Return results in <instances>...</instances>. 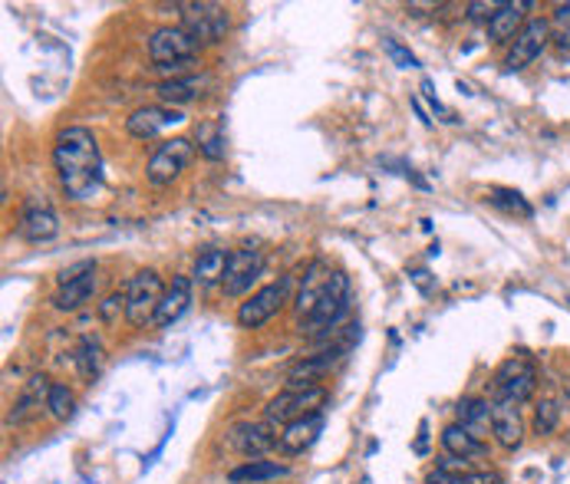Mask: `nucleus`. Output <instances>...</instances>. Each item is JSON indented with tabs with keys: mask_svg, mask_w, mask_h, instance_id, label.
<instances>
[{
	"mask_svg": "<svg viewBox=\"0 0 570 484\" xmlns=\"http://www.w3.org/2000/svg\"><path fill=\"white\" fill-rule=\"evenodd\" d=\"M53 165L59 188L69 201L83 205L99 198L102 191V155L92 129L86 125H66L53 139Z\"/></svg>",
	"mask_w": 570,
	"mask_h": 484,
	"instance_id": "nucleus-1",
	"label": "nucleus"
},
{
	"mask_svg": "<svg viewBox=\"0 0 570 484\" xmlns=\"http://www.w3.org/2000/svg\"><path fill=\"white\" fill-rule=\"evenodd\" d=\"M350 297H353L350 277L343 271H333L330 274V284H327V290L320 297V304L314 307V314L307 320H300V333L320 337L327 330H337L343 323V317L350 314Z\"/></svg>",
	"mask_w": 570,
	"mask_h": 484,
	"instance_id": "nucleus-2",
	"label": "nucleus"
},
{
	"mask_svg": "<svg viewBox=\"0 0 570 484\" xmlns=\"http://www.w3.org/2000/svg\"><path fill=\"white\" fill-rule=\"evenodd\" d=\"M165 284L158 277V271H139L135 277H129L125 284V323L142 330V327H152L155 314H158V304L165 297Z\"/></svg>",
	"mask_w": 570,
	"mask_h": 484,
	"instance_id": "nucleus-3",
	"label": "nucleus"
},
{
	"mask_svg": "<svg viewBox=\"0 0 570 484\" xmlns=\"http://www.w3.org/2000/svg\"><path fill=\"white\" fill-rule=\"evenodd\" d=\"M330 399V393L324 386H287L284 393H277L267 406H264V422L271 426H291L304 416L324 413V403Z\"/></svg>",
	"mask_w": 570,
	"mask_h": 484,
	"instance_id": "nucleus-4",
	"label": "nucleus"
},
{
	"mask_svg": "<svg viewBox=\"0 0 570 484\" xmlns=\"http://www.w3.org/2000/svg\"><path fill=\"white\" fill-rule=\"evenodd\" d=\"M191 158H195L191 139H185V135L165 139L162 145L152 148V155H149V162H145V178H149V185H155V188L172 185V182L191 165Z\"/></svg>",
	"mask_w": 570,
	"mask_h": 484,
	"instance_id": "nucleus-5",
	"label": "nucleus"
},
{
	"mask_svg": "<svg viewBox=\"0 0 570 484\" xmlns=\"http://www.w3.org/2000/svg\"><path fill=\"white\" fill-rule=\"evenodd\" d=\"M291 287H294V277H281V280H274V284L257 287V290L238 307V327H244V330H261L264 323H271V320L284 310V304H287V297H291Z\"/></svg>",
	"mask_w": 570,
	"mask_h": 484,
	"instance_id": "nucleus-6",
	"label": "nucleus"
},
{
	"mask_svg": "<svg viewBox=\"0 0 570 484\" xmlns=\"http://www.w3.org/2000/svg\"><path fill=\"white\" fill-rule=\"evenodd\" d=\"M182 10V30L198 43V46H211L218 43L228 26H231V16L221 3H178Z\"/></svg>",
	"mask_w": 570,
	"mask_h": 484,
	"instance_id": "nucleus-7",
	"label": "nucleus"
},
{
	"mask_svg": "<svg viewBox=\"0 0 570 484\" xmlns=\"http://www.w3.org/2000/svg\"><path fill=\"white\" fill-rule=\"evenodd\" d=\"M492 389H495V399H508V403H518L525 406L535 389H538V370L535 363L522 360V356H512L498 366L495 380H492Z\"/></svg>",
	"mask_w": 570,
	"mask_h": 484,
	"instance_id": "nucleus-8",
	"label": "nucleus"
},
{
	"mask_svg": "<svg viewBox=\"0 0 570 484\" xmlns=\"http://www.w3.org/2000/svg\"><path fill=\"white\" fill-rule=\"evenodd\" d=\"M264 274V254L254 248H238L228 254V267H224V280L221 290L224 297H251V287L257 284V277Z\"/></svg>",
	"mask_w": 570,
	"mask_h": 484,
	"instance_id": "nucleus-9",
	"label": "nucleus"
},
{
	"mask_svg": "<svg viewBox=\"0 0 570 484\" xmlns=\"http://www.w3.org/2000/svg\"><path fill=\"white\" fill-rule=\"evenodd\" d=\"M548 40H551V20H545V16L528 20V26H525V30L512 40V46H508L505 69H508V73H518V69L531 66V63L545 53Z\"/></svg>",
	"mask_w": 570,
	"mask_h": 484,
	"instance_id": "nucleus-10",
	"label": "nucleus"
},
{
	"mask_svg": "<svg viewBox=\"0 0 570 484\" xmlns=\"http://www.w3.org/2000/svg\"><path fill=\"white\" fill-rule=\"evenodd\" d=\"M145 50H149V59H152L155 66H165V63L198 59V50H201V46H198L182 26H158V30L149 36Z\"/></svg>",
	"mask_w": 570,
	"mask_h": 484,
	"instance_id": "nucleus-11",
	"label": "nucleus"
},
{
	"mask_svg": "<svg viewBox=\"0 0 570 484\" xmlns=\"http://www.w3.org/2000/svg\"><path fill=\"white\" fill-rule=\"evenodd\" d=\"M17 234L30 244H46L59 234V218L53 211V205L46 198H26L20 208V221H17Z\"/></svg>",
	"mask_w": 570,
	"mask_h": 484,
	"instance_id": "nucleus-12",
	"label": "nucleus"
},
{
	"mask_svg": "<svg viewBox=\"0 0 570 484\" xmlns=\"http://www.w3.org/2000/svg\"><path fill=\"white\" fill-rule=\"evenodd\" d=\"M277 439H281L277 426H271V422H241L228 432V446L248 462L264 459L277 446Z\"/></svg>",
	"mask_w": 570,
	"mask_h": 484,
	"instance_id": "nucleus-13",
	"label": "nucleus"
},
{
	"mask_svg": "<svg viewBox=\"0 0 570 484\" xmlns=\"http://www.w3.org/2000/svg\"><path fill=\"white\" fill-rule=\"evenodd\" d=\"M350 353V343H333L327 350H320L317 356H304L287 370V383L291 386H320V380L343 363V356Z\"/></svg>",
	"mask_w": 570,
	"mask_h": 484,
	"instance_id": "nucleus-14",
	"label": "nucleus"
},
{
	"mask_svg": "<svg viewBox=\"0 0 570 484\" xmlns=\"http://www.w3.org/2000/svg\"><path fill=\"white\" fill-rule=\"evenodd\" d=\"M178 122H185V116L178 112V109H172V106H139L135 112H129V119H125V132L132 135V139H155L158 132H165V129H172V125H178Z\"/></svg>",
	"mask_w": 570,
	"mask_h": 484,
	"instance_id": "nucleus-15",
	"label": "nucleus"
},
{
	"mask_svg": "<svg viewBox=\"0 0 570 484\" xmlns=\"http://www.w3.org/2000/svg\"><path fill=\"white\" fill-rule=\"evenodd\" d=\"M492 436L505 452L522 449L525 442V419H522V406L508 403V399H492Z\"/></svg>",
	"mask_w": 570,
	"mask_h": 484,
	"instance_id": "nucleus-16",
	"label": "nucleus"
},
{
	"mask_svg": "<svg viewBox=\"0 0 570 484\" xmlns=\"http://www.w3.org/2000/svg\"><path fill=\"white\" fill-rule=\"evenodd\" d=\"M528 10H531L528 0L502 3L498 13L485 23V26H489V40H492V43H512V40L528 26Z\"/></svg>",
	"mask_w": 570,
	"mask_h": 484,
	"instance_id": "nucleus-17",
	"label": "nucleus"
},
{
	"mask_svg": "<svg viewBox=\"0 0 570 484\" xmlns=\"http://www.w3.org/2000/svg\"><path fill=\"white\" fill-rule=\"evenodd\" d=\"M191 277H172V287L165 290L162 304H158V314L152 320L155 330H168L172 323H178L185 317V310L191 307Z\"/></svg>",
	"mask_w": 570,
	"mask_h": 484,
	"instance_id": "nucleus-18",
	"label": "nucleus"
},
{
	"mask_svg": "<svg viewBox=\"0 0 570 484\" xmlns=\"http://www.w3.org/2000/svg\"><path fill=\"white\" fill-rule=\"evenodd\" d=\"M320 432H324V413L304 416V419L284 426V432H281V439H277V449H281L284 455H304V452L317 442Z\"/></svg>",
	"mask_w": 570,
	"mask_h": 484,
	"instance_id": "nucleus-19",
	"label": "nucleus"
},
{
	"mask_svg": "<svg viewBox=\"0 0 570 484\" xmlns=\"http://www.w3.org/2000/svg\"><path fill=\"white\" fill-rule=\"evenodd\" d=\"M330 267H327V261H314L307 271H304V284H300V290H297V300H294V310H297V317L300 320H307L310 314H314V307L320 304V297H324V290H327V284H330Z\"/></svg>",
	"mask_w": 570,
	"mask_h": 484,
	"instance_id": "nucleus-20",
	"label": "nucleus"
},
{
	"mask_svg": "<svg viewBox=\"0 0 570 484\" xmlns=\"http://www.w3.org/2000/svg\"><path fill=\"white\" fill-rule=\"evenodd\" d=\"M211 82V76L208 73H188V76H178V79H165V82H158L155 86V92H158V99H162V106H185V102H191V99H198L201 92H205V86Z\"/></svg>",
	"mask_w": 570,
	"mask_h": 484,
	"instance_id": "nucleus-21",
	"label": "nucleus"
},
{
	"mask_svg": "<svg viewBox=\"0 0 570 484\" xmlns=\"http://www.w3.org/2000/svg\"><path fill=\"white\" fill-rule=\"evenodd\" d=\"M442 449H446V455H452V459H459V462H465V465L489 455V442L475 439V436L465 432L459 422H452V426L442 429Z\"/></svg>",
	"mask_w": 570,
	"mask_h": 484,
	"instance_id": "nucleus-22",
	"label": "nucleus"
},
{
	"mask_svg": "<svg viewBox=\"0 0 570 484\" xmlns=\"http://www.w3.org/2000/svg\"><path fill=\"white\" fill-rule=\"evenodd\" d=\"M456 422L465 429V432H472L475 439H482V442H489V436H492V403L489 399H462L459 403V409H456Z\"/></svg>",
	"mask_w": 570,
	"mask_h": 484,
	"instance_id": "nucleus-23",
	"label": "nucleus"
},
{
	"mask_svg": "<svg viewBox=\"0 0 570 484\" xmlns=\"http://www.w3.org/2000/svg\"><path fill=\"white\" fill-rule=\"evenodd\" d=\"M92 294H96V271L86 274V277H79V280H69V284L56 287V294H53L50 304H53L59 314H73V310H79L83 304H89Z\"/></svg>",
	"mask_w": 570,
	"mask_h": 484,
	"instance_id": "nucleus-24",
	"label": "nucleus"
},
{
	"mask_svg": "<svg viewBox=\"0 0 570 484\" xmlns=\"http://www.w3.org/2000/svg\"><path fill=\"white\" fill-rule=\"evenodd\" d=\"M228 254L231 251H221V248H208L195 257V267H191V284L198 287H215L224 280V267H228Z\"/></svg>",
	"mask_w": 570,
	"mask_h": 484,
	"instance_id": "nucleus-25",
	"label": "nucleus"
},
{
	"mask_svg": "<svg viewBox=\"0 0 570 484\" xmlns=\"http://www.w3.org/2000/svg\"><path fill=\"white\" fill-rule=\"evenodd\" d=\"M277 479H287V465L267 462V459H254V462H244V465L228 472V482L231 484H261L277 482Z\"/></svg>",
	"mask_w": 570,
	"mask_h": 484,
	"instance_id": "nucleus-26",
	"label": "nucleus"
},
{
	"mask_svg": "<svg viewBox=\"0 0 570 484\" xmlns=\"http://www.w3.org/2000/svg\"><path fill=\"white\" fill-rule=\"evenodd\" d=\"M50 380L46 376H33L26 386H23V393H20V399L13 403V413H10V422L13 426H20V422H26V416H33L36 409H40V403L46 406V396H50Z\"/></svg>",
	"mask_w": 570,
	"mask_h": 484,
	"instance_id": "nucleus-27",
	"label": "nucleus"
},
{
	"mask_svg": "<svg viewBox=\"0 0 570 484\" xmlns=\"http://www.w3.org/2000/svg\"><path fill=\"white\" fill-rule=\"evenodd\" d=\"M195 142H198V152L208 158V162H221L228 145H224V125L218 119H205L198 122L195 129Z\"/></svg>",
	"mask_w": 570,
	"mask_h": 484,
	"instance_id": "nucleus-28",
	"label": "nucleus"
},
{
	"mask_svg": "<svg viewBox=\"0 0 570 484\" xmlns=\"http://www.w3.org/2000/svg\"><path fill=\"white\" fill-rule=\"evenodd\" d=\"M73 406H76V399H73L69 386L53 383V386H50V396H46V409H50V416H53L56 422H66V419L73 416Z\"/></svg>",
	"mask_w": 570,
	"mask_h": 484,
	"instance_id": "nucleus-29",
	"label": "nucleus"
},
{
	"mask_svg": "<svg viewBox=\"0 0 570 484\" xmlns=\"http://www.w3.org/2000/svg\"><path fill=\"white\" fill-rule=\"evenodd\" d=\"M426 484H502V475L498 472H465V475H449L442 469H436Z\"/></svg>",
	"mask_w": 570,
	"mask_h": 484,
	"instance_id": "nucleus-30",
	"label": "nucleus"
},
{
	"mask_svg": "<svg viewBox=\"0 0 570 484\" xmlns=\"http://www.w3.org/2000/svg\"><path fill=\"white\" fill-rule=\"evenodd\" d=\"M76 366H79V376L83 380H92L102 366V350L96 340H83L79 343V353H76Z\"/></svg>",
	"mask_w": 570,
	"mask_h": 484,
	"instance_id": "nucleus-31",
	"label": "nucleus"
},
{
	"mask_svg": "<svg viewBox=\"0 0 570 484\" xmlns=\"http://www.w3.org/2000/svg\"><path fill=\"white\" fill-rule=\"evenodd\" d=\"M558 419H561V409L555 399H541L538 409H535V432L538 436H551L558 429Z\"/></svg>",
	"mask_w": 570,
	"mask_h": 484,
	"instance_id": "nucleus-32",
	"label": "nucleus"
},
{
	"mask_svg": "<svg viewBox=\"0 0 570 484\" xmlns=\"http://www.w3.org/2000/svg\"><path fill=\"white\" fill-rule=\"evenodd\" d=\"M489 201H492L495 208H505V211H518V215H525V218L531 215V205H528V201H525V198H522L518 191H508V188H495Z\"/></svg>",
	"mask_w": 570,
	"mask_h": 484,
	"instance_id": "nucleus-33",
	"label": "nucleus"
},
{
	"mask_svg": "<svg viewBox=\"0 0 570 484\" xmlns=\"http://www.w3.org/2000/svg\"><path fill=\"white\" fill-rule=\"evenodd\" d=\"M119 317H125V287L112 290L102 304H99V320L102 323H116Z\"/></svg>",
	"mask_w": 570,
	"mask_h": 484,
	"instance_id": "nucleus-34",
	"label": "nucleus"
},
{
	"mask_svg": "<svg viewBox=\"0 0 570 484\" xmlns=\"http://www.w3.org/2000/svg\"><path fill=\"white\" fill-rule=\"evenodd\" d=\"M92 271H96V261H79V264H73V267H63L59 277H56V284L63 287V284H69V280H79V277L92 274Z\"/></svg>",
	"mask_w": 570,
	"mask_h": 484,
	"instance_id": "nucleus-35",
	"label": "nucleus"
},
{
	"mask_svg": "<svg viewBox=\"0 0 570 484\" xmlns=\"http://www.w3.org/2000/svg\"><path fill=\"white\" fill-rule=\"evenodd\" d=\"M498 7H502V3H482V0H475V3H469L465 10H469L472 20H485V23H489V20L498 13Z\"/></svg>",
	"mask_w": 570,
	"mask_h": 484,
	"instance_id": "nucleus-36",
	"label": "nucleus"
},
{
	"mask_svg": "<svg viewBox=\"0 0 570 484\" xmlns=\"http://www.w3.org/2000/svg\"><path fill=\"white\" fill-rule=\"evenodd\" d=\"M386 50H390V53H393V56H396V59H399V63H403V66H416V56H409V53H406V50H399V46H396V43H393V40H390V43H386Z\"/></svg>",
	"mask_w": 570,
	"mask_h": 484,
	"instance_id": "nucleus-37",
	"label": "nucleus"
},
{
	"mask_svg": "<svg viewBox=\"0 0 570 484\" xmlns=\"http://www.w3.org/2000/svg\"><path fill=\"white\" fill-rule=\"evenodd\" d=\"M551 23H558V26H570V3H558V7H555Z\"/></svg>",
	"mask_w": 570,
	"mask_h": 484,
	"instance_id": "nucleus-38",
	"label": "nucleus"
}]
</instances>
